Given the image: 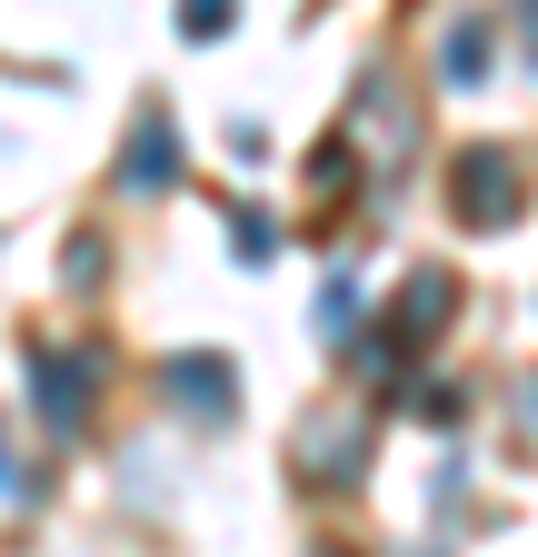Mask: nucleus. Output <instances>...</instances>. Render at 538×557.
<instances>
[{"mask_svg":"<svg viewBox=\"0 0 538 557\" xmlns=\"http://www.w3.org/2000/svg\"><path fill=\"white\" fill-rule=\"evenodd\" d=\"M449 309H458V278H449V269H419V278H409V299L389 309V338H379V359H399V348L419 359V348L439 338V319H449Z\"/></svg>","mask_w":538,"mask_h":557,"instance_id":"f257e3e1","label":"nucleus"},{"mask_svg":"<svg viewBox=\"0 0 538 557\" xmlns=\"http://www.w3.org/2000/svg\"><path fill=\"white\" fill-rule=\"evenodd\" d=\"M449 199H458V220H518V160L509 150H468Z\"/></svg>","mask_w":538,"mask_h":557,"instance_id":"f03ea898","label":"nucleus"},{"mask_svg":"<svg viewBox=\"0 0 538 557\" xmlns=\"http://www.w3.org/2000/svg\"><path fill=\"white\" fill-rule=\"evenodd\" d=\"M170 180H180V129H170V110H140V129L120 150V189H170Z\"/></svg>","mask_w":538,"mask_h":557,"instance_id":"7ed1b4c3","label":"nucleus"},{"mask_svg":"<svg viewBox=\"0 0 538 557\" xmlns=\"http://www.w3.org/2000/svg\"><path fill=\"white\" fill-rule=\"evenodd\" d=\"M30 379H40V418H50V429H81V359L30 348Z\"/></svg>","mask_w":538,"mask_h":557,"instance_id":"20e7f679","label":"nucleus"},{"mask_svg":"<svg viewBox=\"0 0 538 557\" xmlns=\"http://www.w3.org/2000/svg\"><path fill=\"white\" fill-rule=\"evenodd\" d=\"M170 388H180L199 418H230V369H220V359H199V348H189V359H170Z\"/></svg>","mask_w":538,"mask_h":557,"instance_id":"39448f33","label":"nucleus"},{"mask_svg":"<svg viewBox=\"0 0 538 557\" xmlns=\"http://www.w3.org/2000/svg\"><path fill=\"white\" fill-rule=\"evenodd\" d=\"M439 70H449V90H468L489 70V21H458L449 40H439Z\"/></svg>","mask_w":538,"mask_h":557,"instance_id":"423d86ee","label":"nucleus"},{"mask_svg":"<svg viewBox=\"0 0 538 557\" xmlns=\"http://www.w3.org/2000/svg\"><path fill=\"white\" fill-rule=\"evenodd\" d=\"M350 319H359V278H329V289H319V329L350 338Z\"/></svg>","mask_w":538,"mask_h":557,"instance_id":"0eeeda50","label":"nucleus"},{"mask_svg":"<svg viewBox=\"0 0 538 557\" xmlns=\"http://www.w3.org/2000/svg\"><path fill=\"white\" fill-rule=\"evenodd\" d=\"M230 239H240V259H269V249H280V220H259V209H240V220H230Z\"/></svg>","mask_w":538,"mask_h":557,"instance_id":"6e6552de","label":"nucleus"},{"mask_svg":"<svg viewBox=\"0 0 538 557\" xmlns=\"http://www.w3.org/2000/svg\"><path fill=\"white\" fill-rule=\"evenodd\" d=\"M180 30L189 40H220L230 30V0H180Z\"/></svg>","mask_w":538,"mask_h":557,"instance_id":"1a4fd4ad","label":"nucleus"}]
</instances>
